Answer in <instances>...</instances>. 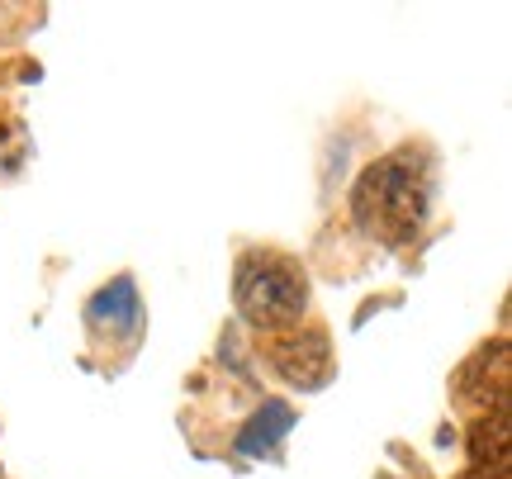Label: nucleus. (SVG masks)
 I'll return each instance as SVG.
<instances>
[{
    "instance_id": "nucleus-1",
    "label": "nucleus",
    "mask_w": 512,
    "mask_h": 479,
    "mask_svg": "<svg viewBox=\"0 0 512 479\" xmlns=\"http://www.w3.org/2000/svg\"><path fill=\"white\" fill-rule=\"evenodd\" d=\"M427 209H432V171L422 152H389L380 162H370L351 190L356 228L389 247L418 238Z\"/></svg>"
},
{
    "instance_id": "nucleus-2",
    "label": "nucleus",
    "mask_w": 512,
    "mask_h": 479,
    "mask_svg": "<svg viewBox=\"0 0 512 479\" xmlns=\"http://www.w3.org/2000/svg\"><path fill=\"white\" fill-rule=\"evenodd\" d=\"M233 304H238V314L252 328L290 332L304 318V309H309V276L285 252L256 247L233 271Z\"/></svg>"
},
{
    "instance_id": "nucleus-3",
    "label": "nucleus",
    "mask_w": 512,
    "mask_h": 479,
    "mask_svg": "<svg viewBox=\"0 0 512 479\" xmlns=\"http://www.w3.org/2000/svg\"><path fill=\"white\" fill-rule=\"evenodd\" d=\"M271 366L299 389H323L332 380V370H337L328 332H318V328L280 332V337H275V347H271Z\"/></svg>"
},
{
    "instance_id": "nucleus-4",
    "label": "nucleus",
    "mask_w": 512,
    "mask_h": 479,
    "mask_svg": "<svg viewBox=\"0 0 512 479\" xmlns=\"http://www.w3.org/2000/svg\"><path fill=\"white\" fill-rule=\"evenodd\" d=\"M290 427H294V408L271 399V404L256 408L252 418H247V427L238 432V451L242 456H271L275 446L290 437Z\"/></svg>"
},
{
    "instance_id": "nucleus-5",
    "label": "nucleus",
    "mask_w": 512,
    "mask_h": 479,
    "mask_svg": "<svg viewBox=\"0 0 512 479\" xmlns=\"http://www.w3.org/2000/svg\"><path fill=\"white\" fill-rule=\"evenodd\" d=\"M91 323H110V328H119V332L138 328V290H133V280L119 276L114 285H105V290L91 299Z\"/></svg>"
},
{
    "instance_id": "nucleus-6",
    "label": "nucleus",
    "mask_w": 512,
    "mask_h": 479,
    "mask_svg": "<svg viewBox=\"0 0 512 479\" xmlns=\"http://www.w3.org/2000/svg\"><path fill=\"white\" fill-rule=\"evenodd\" d=\"M494 479H508V475H494Z\"/></svg>"
}]
</instances>
